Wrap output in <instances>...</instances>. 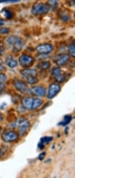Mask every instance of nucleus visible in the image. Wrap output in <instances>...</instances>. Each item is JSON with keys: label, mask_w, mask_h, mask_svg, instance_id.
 Wrapping results in <instances>:
<instances>
[{"label": "nucleus", "mask_w": 134, "mask_h": 178, "mask_svg": "<svg viewBox=\"0 0 134 178\" xmlns=\"http://www.w3.org/2000/svg\"><path fill=\"white\" fill-rule=\"evenodd\" d=\"M7 80V76L3 74L0 73V83H4Z\"/></svg>", "instance_id": "5701e85b"}, {"label": "nucleus", "mask_w": 134, "mask_h": 178, "mask_svg": "<svg viewBox=\"0 0 134 178\" xmlns=\"http://www.w3.org/2000/svg\"><path fill=\"white\" fill-rule=\"evenodd\" d=\"M61 16V19L62 21H68L69 20H70V15L66 12H63L61 13V14L60 15Z\"/></svg>", "instance_id": "6ab92c4d"}, {"label": "nucleus", "mask_w": 134, "mask_h": 178, "mask_svg": "<svg viewBox=\"0 0 134 178\" xmlns=\"http://www.w3.org/2000/svg\"><path fill=\"white\" fill-rule=\"evenodd\" d=\"M13 85L16 90L22 94H30L32 93L30 90L29 88L26 83L20 80H15L13 82Z\"/></svg>", "instance_id": "0eeeda50"}, {"label": "nucleus", "mask_w": 134, "mask_h": 178, "mask_svg": "<svg viewBox=\"0 0 134 178\" xmlns=\"http://www.w3.org/2000/svg\"><path fill=\"white\" fill-rule=\"evenodd\" d=\"M45 156H46V153L45 152H43V153H41L39 157H38V159L40 160H42L43 159V158L45 157Z\"/></svg>", "instance_id": "a878e982"}, {"label": "nucleus", "mask_w": 134, "mask_h": 178, "mask_svg": "<svg viewBox=\"0 0 134 178\" xmlns=\"http://www.w3.org/2000/svg\"><path fill=\"white\" fill-rule=\"evenodd\" d=\"M20 74L25 82L30 85H34L38 82L37 71L35 69L26 68L21 70Z\"/></svg>", "instance_id": "f257e3e1"}, {"label": "nucleus", "mask_w": 134, "mask_h": 178, "mask_svg": "<svg viewBox=\"0 0 134 178\" xmlns=\"http://www.w3.org/2000/svg\"><path fill=\"white\" fill-rule=\"evenodd\" d=\"M13 128H17L18 129L19 134L20 136H24L28 132L29 128H30V123L25 118H20L13 124Z\"/></svg>", "instance_id": "7ed1b4c3"}, {"label": "nucleus", "mask_w": 134, "mask_h": 178, "mask_svg": "<svg viewBox=\"0 0 134 178\" xmlns=\"http://www.w3.org/2000/svg\"><path fill=\"white\" fill-rule=\"evenodd\" d=\"M3 24H4L3 21L1 19H0V26H2Z\"/></svg>", "instance_id": "c756f323"}, {"label": "nucleus", "mask_w": 134, "mask_h": 178, "mask_svg": "<svg viewBox=\"0 0 134 178\" xmlns=\"http://www.w3.org/2000/svg\"><path fill=\"white\" fill-rule=\"evenodd\" d=\"M51 66V64L49 61H42L39 63L37 65V67L42 70H46Z\"/></svg>", "instance_id": "dca6fc26"}, {"label": "nucleus", "mask_w": 134, "mask_h": 178, "mask_svg": "<svg viewBox=\"0 0 134 178\" xmlns=\"http://www.w3.org/2000/svg\"><path fill=\"white\" fill-rule=\"evenodd\" d=\"M72 121V116L70 115H66L63 119V120L59 123V125H66L67 124H69L70 122Z\"/></svg>", "instance_id": "a211bd4d"}, {"label": "nucleus", "mask_w": 134, "mask_h": 178, "mask_svg": "<svg viewBox=\"0 0 134 178\" xmlns=\"http://www.w3.org/2000/svg\"><path fill=\"white\" fill-rule=\"evenodd\" d=\"M4 70H5V68L3 65V64L1 63V61H0V71H2Z\"/></svg>", "instance_id": "cd10ccee"}, {"label": "nucleus", "mask_w": 134, "mask_h": 178, "mask_svg": "<svg viewBox=\"0 0 134 178\" xmlns=\"http://www.w3.org/2000/svg\"><path fill=\"white\" fill-rule=\"evenodd\" d=\"M47 4L51 9H55L58 7L59 5V2L58 0H48V3Z\"/></svg>", "instance_id": "f3484780"}, {"label": "nucleus", "mask_w": 134, "mask_h": 178, "mask_svg": "<svg viewBox=\"0 0 134 178\" xmlns=\"http://www.w3.org/2000/svg\"><path fill=\"white\" fill-rule=\"evenodd\" d=\"M1 130H2V129H1V127H0V134H1Z\"/></svg>", "instance_id": "7c9ffc66"}, {"label": "nucleus", "mask_w": 134, "mask_h": 178, "mask_svg": "<svg viewBox=\"0 0 134 178\" xmlns=\"http://www.w3.org/2000/svg\"><path fill=\"white\" fill-rule=\"evenodd\" d=\"M3 120V116L1 113H0V121H1Z\"/></svg>", "instance_id": "c85d7f7f"}, {"label": "nucleus", "mask_w": 134, "mask_h": 178, "mask_svg": "<svg viewBox=\"0 0 134 178\" xmlns=\"http://www.w3.org/2000/svg\"><path fill=\"white\" fill-rule=\"evenodd\" d=\"M69 52L71 56H72L73 58H75V44H72L69 47Z\"/></svg>", "instance_id": "aec40b11"}, {"label": "nucleus", "mask_w": 134, "mask_h": 178, "mask_svg": "<svg viewBox=\"0 0 134 178\" xmlns=\"http://www.w3.org/2000/svg\"><path fill=\"white\" fill-rule=\"evenodd\" d=\"M50 10V7L47 4L43 3H38L32 7V13L35 16L42 15L47 13Z\"/></svg>", "instance_id": "39448f33"}, {"label": "nucleus", "mask_w": 134, "mask_h": 178, "mask_svg": "<svg viewBox=\"0 0 134 178\" xmlns=\"http://www.w3.org/2000/svg\"><path fill=\"white\" fill-rule=\"evenodd\" d=\"M42 103V102L41 100L33 97H26L22 101L23 107L28 110L36 109L40 107Z\"/></svg>", "instance_id": "20e7f679"}, {"label": "nucleus", "mask_w": 134, "mask_h": 178, "mask_svg": "<svg viewBox=\"0 0 134 178\" xmlns=\"http://www.w3.org/2000/svg\"><path fill=\"white\" fill-rule=\"evenodd\" d=\"M70 59L69 56L67 54H62L60 55H57L54 60L55 63L59 66H63Z\"/></svg>", "instance_id": "f8f14e48"}, {"label": "nucleus", "mask_w": 134, "mask_h": 178, "mask_svg": "<svg viewBox=\"0 0 134 178\" xmlns=\"http://www.w3.org/2000/svg\"><path fill=\"white\" fill-rule=\"evenodd\" d=\"M31 93L38 97H44L46 94V90L41 86H34L31 88Z\"/></svg>", "instance_id": "ddd939ff"}, {"label": "nucleus", "mask_w": 134, "mask_h": 178, "mask_svg": "<svg viewBox=\"0 0 134 178\" xmlns=\"http://www.w3.org/2000/svg\"><path fill=\"white\" fill-rule=\"evenodd\" d=\"M3 52H4V49H3V48L1 45V44L0 43V55H2L3 54Z\"/></svg>", "instance_id": "bb28decb"}, {"label": "nucleus", "mask_w": 134, "mask_h": 178, "mask_svg": "<svg viewBox=\"0 0 134 178\" xmlns=\"http://www.w3.org/2000/svg\"><path fill=\"white\" fill-rule=\"evenodd\" d=\"M61 87L58 83H53L51 84L49 89L47 97L49 99H51L54 98L60 91Z\"/></svg>", "instance_id": "9b49d317"}, {"label": "nucleus", "mask_w": 134, "mask_h": 178, "mask_svg": "<svg viewBox=\"0 0 134 178\" xmlns=\"http://www.w3.org/2000/svg\"><path fill=\"white\" fill-rule=\"evenodd\" d=\"M1 138L3 141L6 143H11L16 142L19 139L17 133L12 130H6L1 135Z\"/></svg>", "instance_id": "423d86ee"}, {"label": "nucleus", "mask_w": 134, "mask_h": 178, "mask_svg": "<svg viewBox=\"0 0 134 178\" xmlns=\"http://www.w3.org/2000/svg\"><path fill=\"white\" fill-rule=\"evenodd\" d=\"M53 140V138L51 137H44L41 139L40 142L38 144V148L40 149H42L44 147V145L46 143H48Z\"/></svg>", "instance_id": "2eb2a0df"}, {"label": "nucleus", "mask_w": 134, "mask_h": 178, "mask_svg": "<svg viewBox=\"0 0 134 178\" xmlns=\"http://www.w3.org/2000/svg\"><path fill=\"white\" fill-rule=\"evenodd\" d=\"M5 88V85L4 83H0V95L3 92Z\"/></svg>", "instance_id": "393cba45"}, {"label": "nucleus", "mask_w": 134, "mask_h": 178, "mask_svg": "<svg viewBox=\"0 0 134 178\" xmlns=\"http://www.w3.org/2000/svg\"><path fill=\"white\" fill-rule=\"evenodd\" d=\"M10 29L6 27H2L0 26V34H7L9 33Z\"/></svg>", "instance_id": "4be33fe9"}, {"label": "nucleus", "mask_w": 134, "mask_h": 178, "mask_svg": "<svg viewBox=\"0 0 134 178\" xmlns=\"http://www.w3.org/2000/svg\"><path fill=\"white\" fill-rule=\"evenodd\" d=\"M19 64L24 68H28L33 64V58L28 55H22L19 58Z\"/></svg>", "instance_id": "9d476101"}, {"label": "nucleus", "mask_w": 134, "mask_h": 178, "mask_svg": "<svg viewBox=\"0 0 134 178\" xmlns=\"http://www.w3.org/2000/svg\"><path fill=\"white\" fill-rule=\"evenodd\" d=\"M20 0H0V3H17Z\"/></svg>", "instance_id": "b1692460"}, {"label": "nucleus", "mask_w": 134, "mask_h": 178, "mask_svg": "<svg viewBox=\"0 0 134 178\" xmlns=\"http://www.w3.org/2000/svg\"><path fill=\"white\" fill-rule=\"evenodd\" d=\"M51 74L56 80L59 83L64 82L66 79V75L59 67H54L51 70Z\"/></svg>", "instance_id": "6e6552de"}, {"label": "nucleus", "mask_w": 134, "mask_h": 178, "mask_svg": "<svg viewBox=\"0 0 134 178\" xmlns=\"http://www.w3.org/2000/svg\"><path fill=\"white\" fill-rule=\"evenodd\" d=\"M5 64L7 67H9L10 68H14L16 67H17L18 63L17 61L14 58V57L12 55H9L5 61Z\"/></svg>", "instance_id": "4468645a"}, {"label": "nucleus", "mask_w": 134, "mask_h": 178, "mask_svg": "<svg viewBox=\"0 0 134 178\" xmlns=\"http://www.w3.org/2000/svg\"><path fill=\"white\" fill-rule=\"evenodd\" d=\"M6 42L9 45L13 47V51L16 53L21 51L24 46L23 40L21 38L15 35H11L7 37Z\"/></svg>", "instance_id": "f03ea898"}, {"label": "nucleus", "mask_w": 134, "mask_h": 178, "mask_svg": "<svg viewBox=\"0 0 134 178\" xmlns=\"http://www.w3.org/2000/svg\"><path fill=\"white\" fill-rule=\"evenodd\" d=\"M36 51L41 55H47L51 52L53 50V46L50 44L44 43L39 44L36 48Z\"/></svg>", "instance_id": "1a4fd4ad"}, {"label": "nucleus", "mask_w": 134, "mask_h": 178, "mask_svg": "<svg viewBox=\"0 0 134 178\" xmlns=\"http://www.w3.org/2000/svg\"><path fill=\"white\" fill-rule=\"evenodd\" d=\"M25 1H30V0H25Z\"/></svg>", "instance_id": "2f4dec72"}, {"label": "nucleus", "mask_w": 134, "mask_h": 178, "mask_svg": "<svg viewBox=\"0 0 134 178\" xmlns=\"http://www.w3.org/2000/svg\"><path fill=\"white\" fill-rule=\"evenodd\" d=\"M3 12H4V16L7 19H10L13 17V14L11 11L6 9V10H3Z\"/></svg>", "instance_id": "412c9836"}]
</instances>
